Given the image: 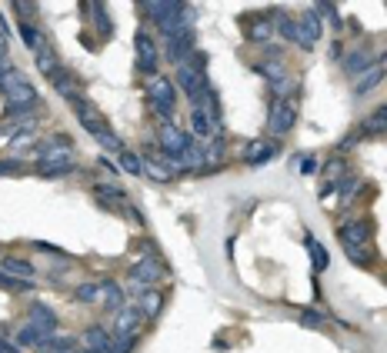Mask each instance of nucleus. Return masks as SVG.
I'll list each match as a JSON object with an SVG mask.
<instances>
[{
    "label": "nucleus",
    "instance_id": "423d86ee",
    "mask_svg": "<svg viewBox=\"0 0 387 353\" xmlns=\"http://www.w3.org/2000/svg\"><path fill=\"white\" fill-rule=\"evenodd\" d=\"M133 47H137V70H141L147 80L157 77V70H160V47L154 44V37H151V33H137V37H133Z\"/></svg>",
    "mask_w": 387,
    "mask_h": 353
},
{
    "label": "nucleus",
    "instance_id": "2eb2a0df",
    "mask_svg": "<svg viewBox=\"0 0 387 353\" xmlns=\"http://www.w3.org/2000/svg\"><path fill=\"white\" fill-rule=\"evenodd\" d=\"M80 13L90 21V27L97 30L100 40H111L114 37V21L107 17V7H100V4H80Z\"/></svg>",
    "mask_w": 387,
    "mask_h": 353
},
{
    "label": "nucleus",
    "instance_id": "6e6552de",
    "mask_svg": "<svg viewBox=\"0 0 387 353\" xmlns=\"http://www.w3.org/2000/svg\"><path fill=\"white\" fill-rule=\"evenodd\" d=\"M167 167H170L174 174H200V170H204V147H197L190 140L178 157H167Z\"/></svg>",
    "mask_w": 387,
    "mask_h": 353
},
{
    "label": "nucleus",
    "instance_id": "58836bf2",
    "mask_svg": "<svg viewBox=\"0 0 387 353\" xmlns=\"http://www.w3.org/2000/svg\"><path fill=\"white\" fill-rule=\"evenodd\" d=\"M290 170H294V174H314V170H317V157L314 154H294V160H290Z\"/></svg>",
    "mask_w": 387,
    "mask_h": 353
},
{
    "label": "nucleus",
    "instance_id": "f03ea898",
    "mask_svg": "<svg viewBox=\"0 0 387 353\" xmlns=\"http://www.w3.org/2000/svg\"><path fill=\"white\" fill-rule=\"evenodd\" d=\"M174 84H178V87L187 94L190 103H197V100L204 97V90L210 87V80H207V57H204V50H194L187 60H180L178 74H174Z\"/></svg>",
    "mask_w": 387,
    "mask_h": 353
},
{
    "label": "nucleus",
    "instance_id": "473e14b6",
    "mask_svg": "<svg viewBox=\"0 0 387 353\" xmlns=\"http://www.w3.org/2000/svg\"><path fill=\"white\" fill-rule=\"evenodd\" d=\"M117 167H121L124 174H131V176H144V154L124 150V154L117 157Z\"/></svg>",
    "mask_w": 387,
    "mask_h": 353
},
{
    "label": "nucleus",
    "instance_id": "f257e3e1",
    "mask_svg": "<svg viewBox=\"0 0 387 353\" xmlns=\"http://www.w3.org/2000/svg\"><path fill=\"white\" fill-rule=\"evenodd\" d=\"M77 170V154L67 137H50L37 147V174L40 176H67Z\"/></svg>",
    "mask_w": 387,
    "mask_h": 353
},
{
    "label": "nucleus",
    "instance_id": "a19ab883",
    "mask_svg": "<svg viewBox=\"0 0 387 353\" xmlns=\"http://www.w3.org/2000/svg\"><path fill=\"white\" fill-rule=\"evenodd\" d=\"M314 13H317V21H321V23L331 21L334 30H341V13H337V7H334V4H317V7H314Z\"/></svg>",
    "mask_w": 387,
    "mask_h": 353
},
{
    "label": "nucleus",
    "instance_id": "c85d7f7f",
    "mask_svg": "<svg viewBox=\"0 0 387 353\" xmlns=\"http://www.w3.org/2000/svg\"><path fill=\"white\" fill-rule=\"evenodd\" d=\"M17 27H21V37H23V44H27V50L40 54L44 47H50L47 44V37H44V30H40L37 23H17Z\"/></svg>",
    "mask_w": 387,
    "mask_h": 353
},
{
    "label": "nucleus",
    "instance_id": "4d7b16f0",
    "mask_svg": "<svg viewBox=\"0 0 387 353\" xmlns=\"http://www.w3.org/2000/svg\"><path fill=\"white\" fill-rule=\"evenodd\" d=\"M381 60H387V50H384V54H381Z\"/></svg>",
    "mask_w": 387,
    "mask_h": 353
},
{
    "label": "nucleus",
    "instance_id": "bb28decb",
    "mask_svg": "<svg viewBox=\"0 0 387 353\" xmlns=\"http://www.w3.org/2000/svg\"><path fill=\"white\" fill-rule=\"evenodd\" d=\"M344 254H347V260H351L354 267H371L377 260L374 243H347V247H344Z\"/></svg>",
    "mask_w": 387,
    "mask_h": 353
},
{
    "label": "nucleus",
    "instance_id": "72a5a7b5",
    "mask_svg": "<svg viewBox=\"0 0 387 353\" xmlns=\"http://www.w3.org/2000/svg\"><path fill=\"white\" fill-rule=\"evenodd\" d=\"M50 340V337H47L44 330H37V327H33V323H23L21 327V333H17V347H40V343H47Z\"/></svg>",
    "mask_w": 387,
    "mask_h": 353
},
{
    "label": "nucleus",
    "instance_id": "09e8293b",
    "mask_svg": "<svg viewBox=\"0 0 387 353\" xmlns=\"http://www.w3.org/2000/svg\"><path fill=\"white\" fill-rule=\"evenodd\" d=\"M0 290H13V293H27L31 290V284H23V280H13V276H7L4 270H0Z\"/></svg>",
    "mask_w": 387,
    "mask_h": 353
},
{
    "label": "nucleus",
    "instance_id": "1a4fd4ad",
    "mask_svg": "<svg viewBox=\"0 0 387 353\" xmlns=\"http://www.w3.org/2000/svg\"><path fill=\"white\" fill-rule=\"evenodd\" d=\"M321 33H324V23L317 21V13L314 11L300 13L298 17V47L300 50H314L317 40H321Z\"/></svg>",
    "mask_w": 387,
    "mask_h": 353
},
{
    "label": "nucleus",
    "instance_id": "4be33fe9",
    "mask_svg": "<svg viewBox=\"0 0 387 353\" xmlns=\"http://www.w3.org/2000/svg\"><path fill=\"white\" fill-rule=\"evenodd\" d=\"M0 270L7 276H13V280H23V284H33V276H37V267L31 260H21V257H4Z\"/></svg>",
    "mask_w": 387,
    "mask_h": 353
},
{
    "label": "nucleus",
    "instance_id": "2f4dec72",
    "mask_svg": "<svg viewBox=\"0 0 387 353\" xmlns=\"http://www.w3.org/2000/svg\"><path fill=\"white\" fill-rule=\"evenodd\" d=\"M371 64H374V60H371V54H367V50H351V54L344 57V70H347L351 77L364 74V70H367Z\"/></svg>",
    "mask_w": 387,
    "mask_h": 353
},
{
    "label": "nucleus",
    "instance_id": "e433bc0d",
    "mask_svg": "<svg viewBox=\"0 0 387 353\" xmlns=\"http://www.w3.org/2000/svg\"><path fill=\"white\" fill-rule=\"evenodd\" d=\"M344 174H347V160H344V157H334L331 164L324 167V184H334V187H337V180H341Z\"/></svg>",
    "mask_w": 387,
    "mask_h": 353
},
{
    "label": "nucleus",
    "instance_id": "c03bdc74",
    "mask_svg": "<svg viewBox=\"0 0 387 353\" xmlns=\"http://www.w3.org/2000/svg\"><path fill=\"white\" fill-rule=\"evenodd\" d=\"M271 90H274L277 100H290V94L298 90V84H294L290 77H280V80H274V84H271Z\"/></svg>",
    "mask_w": 387,
    "mask_h": 353
},
{
    "label": "nucleus",
    "instance_id": "a18cd8bd",
    "mask_svg": "<svg viewBox=\"0 0 387 353\" xmlns=\"http://www.w3.org/2000/svg\"><path fill=\"white\" fill-rule=\"evenodd\" d=\"M361 187H364V184H361L357 176H344L341 184H337V194H341L344 200H351L354 194H361Z\"/></svg>",
    "mask_w": 387,
    "mask_h": 353
},
{
    "label": "nucleus",
    "instance_id": "412c9836",
    "mask_svg": "<svg viewBox=\"0 0 387 353\" xmlns=\"http://www.w3.org/2000/svg\"><path fill=\"white\" fill-rule=\"evenodd\" d=\"M144 174L151 176V180H157V184H170V180L178 176L167 167V154H144Z\"/></svg>",
    "mask_w": 387,
    "mask_h": 353
},
{
    "label": "nucleus",
    "instance_id": "5701e85b",
    "mask_svg": "<svg viewBox=\"0 0 387 353\" xmlns=\"http://www.w3.org/2000/svg\"><path fill=\"white\" fill-rule=\"evenodd\" d=\"M124 300H127V293H124V287L117 280H104V284H100V303L111 310V313H121V310L127 307Z\"/></svg>",
    "mask_w": 387,
    "mask_h": 353
},
{
    "label": "nucleus",
    "instance_id": "7c9ffc66",
    "mask_svg": "<svg viewBox=\"0 0 387 353\" xmlns=\"http://www.w3.org/2000/svg\"><path fill=\"white\" fill-rule=\"evenodd\" d=\"M190 130H194V137H200V140H217L214 137V127H210V121L204 117V111L200 107H190Z\"/></svg>",
    "mask_w": 387,
    "mask_h": 353
},
{
    "label": "nucleus",
    "instance_id": "ddd939ff",
    "mask_svg": "<svg viewBox=\"0 0 387 353\" xmlns=\"http://www.w3.org/2000/svg\"><path fill=\"white\" fill-rule=\"evenodd\" d=\"M164 50L174 64L187 60L194 54V30H178V33H170V37H164Z\"/></svg>",
    "mask_w": 387,
    "mask_h": 353
},
{
    "label": "nucleus",
    "instance_id": "37998d69",
    "mask_svg": "<svg viewBox=\"0 0 387 353\" xmlns=\"http://www.w3.org/2000/svg\"><path fill=\"white\" fill-rule=\"evenodd\" d=\"M133 347H137V333L133 337H111L104 353H133Z\"/></svg>",
    "mask_w": 387,
    "mask_h": 353
},
{
    "label": "nucleus",
    "instance_id": "aec40b11",
    "mask_svg": "<svg viewBox=\"0 0 387 353\" xmlns=\"http://www.w3.org/2000/svg\"><path fill=\"white\" fill-rule=\"evenodd\" d=\"M50 84H54V90L60 94L64 100H70V103H77V100H84V94H80V84H77V77L70 74V70H57L54 77H50Z\"/></svg>",
    "mask_w": 387,
    "mask_h": 353
},
{
    "label": "nucleus",
    "instance_id": "a211bd4d",
    "mask_svg": "<svg viewBox=\"0 0 387 353\" xmlns=\"http://www.w3.org/2000/svg\"><path fill=\"white\" fill-rule=\"evenodd\" d=\"M27 317H31V320L27 323H33V327H37V330H44L47 337H54L57 333V313L50 307H47V303H40V300H33L31 303V310H27Z\"/></svg>",
    "mask_w": 387,
    "mask_h": 353
},
{
    "label": "nucleus",
    "instance_id": "6e6d98bb",
    "mask_svg": "<svg viewBox=\"0 0 387 353\" xmlns=\"http://www.w3.org/2000/svg\"><path fill=\"white\" fill-rule=\"evenodd\" d=\"M80 353H104V350H80Z\"/></svg>",
    "mask_w": 387,
    "mask_h": 353
},
{
    "label": "nucleus",
    "instance_id": "393cba45",
    "mask_svg": "<svg viewBox=\"0 0 387 353\" xmlns=\"http://www.w3.org/2000/svg\"><path fill=\"white\" fill-rule=\"evenodd\" d=\"M304 247H307V254H310V264H314V270L317 274H324L327 267H331V254L324 250V243L314 237V233H304Z\"/></svg>",
    "mask_w": 387,
    "mask_h": 353
},
{
    "label": "nucleus",
    "instance_id": "8fccbe9b",
    "mask_svg": "<svg viewBox=\"0 0 387 353\" xmlns=\"http://www.w3.org/2000/svg\"><path fill=\"white\" fill-rule=\"evenodd\" d=\"M147 290H151V287H144V284H141L137 276H127V284H124V293H127V297H137V300L144 297Z\"/></svg>",
    "mask_w": 387,
    "mask_h": 353
},
{
    "label": "nucleus",
    "instance_id": "20e7f679",
    "mask_svg": "<svg viewBox=\"0 0 387 353\" xmlns=\"http://www.w3.org/2000/svg\"><path fill=\"white\" fill-rule=\"evenodd\" d=\"M298 117H300V111H298V103H294V97L290 100H274V107H271V113H267V133H271L274 140L288 137V133L294 130Z\"/></svg>",
    "mask_w": 387,
    "mask_h": 353
},
{
    "label": "nucleus",
    "instance_id": "79ce46f5",
    "mask_svg": "<svg viewBox=\"0 0 387 353\" xmlns=\"http://www.w3.org/2000/svg\"><path fill=\"white\" fill-rule=\"evenodd\" d=\"M221 160H224V144L221 140H210L207 150H204V170H214Z\"/></svg>",
    "mask_w": 387,
    "mask_h": 353
},
{
    "label": "nucleus",
    "instance_id": "0eeeda50",
    "mask_svg": "<svg viewBox=\"0 0 387 353\" xmlns=\"http://www.w3.org/2000/svg\"><path fill=\"white\" fill-rule=\"evenodd\" d=\"M277 154H280V140H274V137H254V140L244 144L241 160L251 167H264V164H271Z\"/></svg>",
    "mask_w": 387,
    "mask_h": 353
},
{
    "label": "nucleus",
    "instance_id": "cd10ccee",
    "mask_svg": "<svg viewBox=\"0 0 387 353\" xmlns=\"http://www.w3.org/2000/svg\"><path fill=\"white\" fill-rule=\"evenodd\" d=\"M137 307L144 310V317H147V320H157V317H160V310H164V290L151 287V290L144 293V297L137 300Z\"/></svg>",
    "mask_w": 387,
    "mask_h": 353
},
{
    "label": "nucleus",
    "instance_id": "603ef678",
    "mask_svg": "<svg viewBox=\"0 0 387 353\" xmlns=\"http://www.w3.org/2000/svg\"><path fill=\"white\" fill-rule=\"evenodd\" d=\"M0 174L21 176V174H23V164H21V160H0Z\"/></svg>",
    "mask_w": 387,
    "mask_h": 353
},
{
    "label": "nucleus",
    "instance_id": "de8ad7c7",
    "mask_svg": "<svg viewBox=\"0 0 387 353\" xmlns=\"http://www.w3.org/2000/svg\"><path fill=\"white\" fill-rule=\"evenodd\" d=\"M33 144H37V130H33V127H27L23 133H17V137H13L11 150H27V147H33Z\"/></svg>",
    "mask_w": 387,
    "mask_h": 353
},
{
    "label": "nucleus",
    "instance_id": "3c124183",
    "mask_svg": "<svg viewBox=\"0 0 387 353\" xmlns=\"http://www.w3.org/2000/svg\"><path fill=\"white\" fill-rule=\"evenodd\" d=\"M0 67H13V60H11V37H7V33H0Z\"/></svg>",
    "mask_w": 387,
    "mask_h": 353
},
{
    "label": "nucleus",
    "instance_id": "5fc2aeb1",
    "mask_svg": "<svg viewBox=\"0 0 387 353\" xmlns=\"http://www.w3.org/2000/svg\"><path fill=\"white\" fill-rule=\"evenodd\" d=\"M0 353H21V347H17V343H11V340H4V337H0Z\"/></svg>",
    "mask_w": 387,
    "mask_h": 353
},
{
    "label": "nucleus",
    "instance_id": "f3484780",
    "mask_svg": "<svg viewBox=\"0 0 387 353\" xmlns=\"http://www.w3.org/2000/svg\"><path fill=\"white\" fill-rule=\"evenodd\" d=\"M337 237H341L344 247H347V243H371L374 223L367 220V217H361V220H354V223H341V227H337Z\"/></svg>",
    "mask_w": 387,
    "mask_h": 353
},
{
    "label": "nucleus",
    "instance_id": "7ed1b4c3",
    "mask_svg": "<svg viewBox=\"0 0 387 353\" xmlns=\"http://www.w3.org/2000/svg\"><path fill=\"white\" fill-rule=\"evenodd\" d=\"M144 94H147V103L154 107V113L160 117L164 123H170V117L178 113V84L170 77H151L144 84Z\"/></svg>",
    "mask_w": 387,
    "mask_h": 353
},
{
    "label": "nucleus",
    "instance_id": "c756f323",
    "mask_svg": "<svg viewBox=\"0 0 387 353\" xmlns=\"http://www.w3.org/2000/svg\"><path fill=\"white\" fill-rule=\"evenodd\" d=\"M33 64H37V70L44 77H54L57 70H60V54H54V47H44L40 54H33Z\"/></svg>",
    "mask_w": 387,
    "mask_h": 353
},
{
    "label": "nucleus",
    "instance_id": "864d4df0",
    "mask_svg": "<svg viewBox=\"0 0 387 353\" xmlns=\"http://www.w3.org/2000/svg\"><path fill=\"white\" fill-rule=\"evenodd\" d=\"M31 247L33 250H44V254H54V257H64L67 260V254L60 250V247H54V243H44V240H31Z\"/></svg>",
    "mask_w": 387,
    "mask_h": 353
},
{
    "label": "nucleus",
    "instance_id": "6ab92c4d",
    "mask_svg": "<svg viewBox=\"0 0 387 353\" xmlns=\"http://www.w3.org/2000/svg\"><path fill=\"white\" fill-rule=\"evenodd\" d=\"M4 100H7L11 107H37V103H40V97H37V90H33L31 80L7 87V90H4Z\"/></svg>",
    "mask_w": 387,
    "mask_h": 353
},
{
    "label": "nucleus",
    "instance_id": "49530a36",
    "mask_svg": "<svg viewBox=\"0 0 387 353\" xmlns=\"http://www.w3.org/2000/svg\"><path fill=\"white\" fill-rule=\"evenodd\" d=\"M11 7H13V13L21 17V23H33V17H37V4H23V0H13Z\"/></svg>",
    "mask_w": 387,
    "mask_h": 353
},
{
    "label": "nucleus",
    "instance_id": "f704fd0d",
    "mask_svg": "<svg viewBox=\"0 0 387 353\" xmlns=\"http://www.w3.org/2000/svg\"><path fill=\"white\" fill-rule=\"evenodd\" d=\"M298 320H300V327H310V330H327V320H324L317 310H310V307H300Z\"/></svg>",
    "mask_w": 387,
    "mask_h": 353
},
{
    "label": "nucleus",
    "instance_id": "4c0bfd02",
    "mask_svg": "<svg viewBox=\"0 0 387 353\" xmlns=\"http://www.w3.org/2000/svg\"><path fill=\"white\" fill-rule=\"evenodd\" d=\"M254 70H257V74H264L271 84H274V80H280V77H288V74H284V64H280V60H274V57H271V60H264V64H254Z\"/></svg>",
    "mask_w": 387,
    "mask_h": 353
},
{
    "label": "nucleus",
    "instance_id": "b1692460",
    "mask_svg": "<svg viewBox=\"0 0 387 353\" xmlns=\"http://www.w3.org/2000/svg\"><path fill=\"white\" fill-rule=\"evenodd\" d=\"M381 80H384V64H371L364 74L354 77V97H364L374 87H381Z\"/></svg>",
    "mask_w": 387,
    "mask_h": 353
},
{
    "label": "nucleus",
    "instance_id": "c9c22d12",
    "mask_svg": "<svg viewBox=\"0 0 387 353\" xmlns=\"http://www.w3.org/2000/svg\"><path fill=\"white\" fill-rule=\"evenodd\" d=\"M94 140H97V144L104 147V150H111V154H117V157H121L124 150H127V147H124V140H121V137H117V133L111 130V127H107V130L100 133V137H94Z\"/></svg>",
    "mask_w": 387,
    "mask_h": 353
},
{
    "label": "nucleus",
    "instance_id": "dca6fc26",
    "mask_svg": "<svg viewBox=\"0 0 387 353\" xmlns=\"http://www.w3.org/2000/svg\"><path fill=\"white\" fill-rule=\"evenodd\" d=\"M141 320H147V317L137 303H133V307H124L121 313H114V337H133L137 327H141Z\"/></svg>",
    "mask_w": 387,
    "mask_h": 353
},
{
    "label": "nucleus",
    "instance_id": "9b49d317",
    "mask_svg": "<svg viewBox=\"0 0 387 353\" xmlns=\"http://www.w3.org/2000/svg\"><path fill=\"white\" fill-rule=\"evenodd\" d=\"M157 144H160V150H164L167 157H178L180 150L190 144V133H184L180 127H174V123H160V130H157Z\"/></svg>",
    "mask_w": 387,
    "mask_h": 353
},
{
    "label": "nucleus",
    "instance_id": "4468645a",
    "mask_svg": "<svg viewBox=\"0 0 387 353\" xmlns=\"http://www.w3.org/2000/svg\"><path fill=\"white\" fill-rule=\"evenodd\" d=\"M74 113H77L80 127H87V133H94V137H100V133L107 130V121H104V113L90 103V100H77L74 103Z\"/></svg>",
    "mask_w": 387,
    "mask_h": 353
},
{
    "label": "nucleus",
    "instance_id": "9d476101",
    "mask_svg": "<svg viewBox=\"0 0 387 353\" xmlns=\"http://www.w3.org/2000/svg\"><path fill=\"white\" fill-rule=\"evenodd\" d=\"M274 33L277 30H274L271 13H251V17H244V37H247L251 44H267Z\"/></svg>",
    "mask_w": 387,
    "mask_h": 353
},
{
    "label": "nucleus",
    "instance_id": "39448f33",
    "mask_svg": "<svg viewBox=\"0 0 387 353\" xmlns=\"http://www.w3.org/2000/svg\"><path fill=\"white\" fill-rule=\"evenodd\" d=\"M94 200H97L104 210H111V213H127V217H133V220H141V213H137V207H133L131 200H127V194H124L117 184H94Z\"/></svg>",
    "mask_w": 387,
    "mask_h": 353
},
{
    "label": "nucleus",
    "instance_id": "a878e982",
    "mask_svg": "<svg viewBox=\"0 0 387 353\" xmlns=\"http://www.w3.org/2000/svg\"><path fill=\"white\" fill-rule=\"evenodd\" d=\"M111 337H114L111 330H104L100 323H94V327H87V330L80 333V347H84V350H107Z\"/></svg>",
    "mask_w": 387,
    "mask_h": 353
},
{
    "label": "nucleus",
    "instance_id": "f8f14e48",
    "mask_svg": "<svg viewBox=\"0 0 387 353\" xmlns=\"http://www.w3.org/2000/svg\"><path fill=\"white\" fill-rule=\"evenodd\" d=\"M131 276H137L144 287H157V284H160V280L167 276V267H164V260H151V257H141V260L131 267Z\"/></svg>",
    "mask_w": 387,
    "mask_h": 353
},
{
    "label": "nucleus",
    "instance_id": "ea45409f",
    "mask_svg": "<svg viewBox=\"0 0 387 353\" xmlns=\"http://www.w3.org/2000/svg\"><path fill=\"white\" fill-rule=\"evenodd\" d=\"M74 300L77 303H100V284H80L77 290H74Z\"/></svg>",
    "mask_w": 387,
    "mask_h": 353
}]
</instances>
